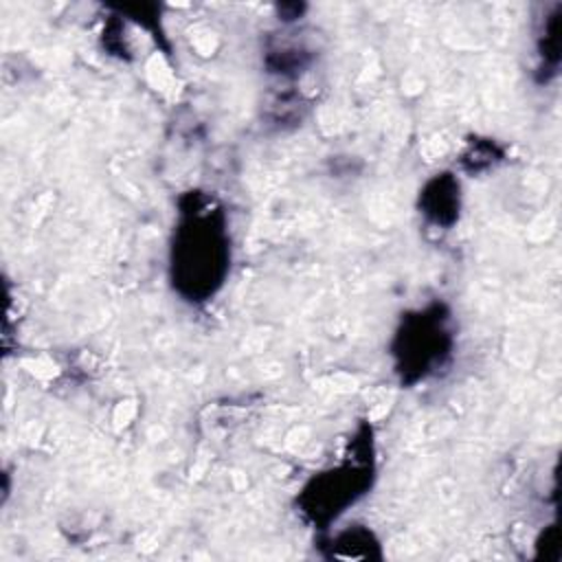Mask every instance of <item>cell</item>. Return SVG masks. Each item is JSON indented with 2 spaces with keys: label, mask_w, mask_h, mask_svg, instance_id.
Returning a JSON list of instances; mask_svg holds the SVG:
<instances>
[{
  "label": "cell",
  "mask_w": 562,
  "mask_h": 562,
  "mask_svg": "<svg viewBox=\"0 0 562 562\" xmlns=\"http://www.w3.org/2000/svg\"><path fill=\"white\" fill-rule=\"evenodd\" d=\"M228 261L231 241L222 211L211 200L182 209L171 246V270L178 292L189 301H206L222 288Z\"/></svg>",
  "instance_id": "6da1fadb"
}]
</instances>
